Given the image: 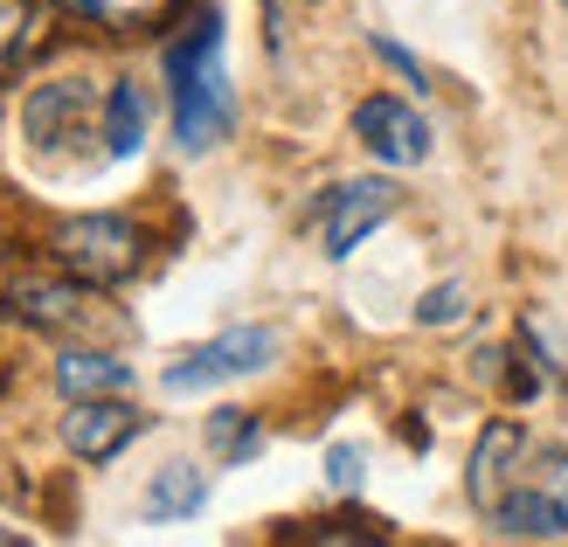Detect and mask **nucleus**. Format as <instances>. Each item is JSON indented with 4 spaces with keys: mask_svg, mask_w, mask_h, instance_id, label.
Wrapping results in <instances>:
<instances>
[{
    "mask_svg": "<svg viewBox=\"0 0 568 547\" xmlns=\"http://www.w3.org/2000/svg\"><path fill=\"white\" fill-rule=\"evenodd\" d=\"M166 98H174L181 153H215L236 132V83L222 63V8H202L187 36L166 49Z\"/></svg>",
    "mask_w": 568,
    "mask_h": 547,
    "instance_id": "nucleus-1",
    "label": "nucleus"
},
{
    "mask_svg": "<svg viewBox=\"0 0 568 547\" xmlns=\"http://www.w3.org/2000/svg\"><path fill=\"white\" fill-rule=\"evenodd\" d=\"M91 139H104V91L91 77H42V83H28V98H21V146L36 153L42 166H63L77 160Z\"/></svg>",
    "mask_w": 568,
    "mask_h": 547,
    "instance_id": "nucleus-2",
    "label": "nucleus"
},
{
    "mask_svg": "<svg viewBox=\"0 0 568 547\" xmlns=\"http://www.w3.org/2000/svg\"><path fill=\"white\" fill-rule=\"evenodd\" d=\"M49 264H63L70 277L98 284V292H119L146 271V229L119 209H98V215H70L49 229Z\"/></svg>",
    "mask_w": 568,
    "mask_h": 547,
    "instance_id": "nucleus-3",
    "label": "nucleus"
},
{
    "mask_svg": "<svg viewBox=\"0 0 568 547\" xmlns=\"http://www.w3.org/2000/svg\"><path fill=\"white\" fill-rule=\"evenodd\" d=\"M0 312L28 333H91L98 326V284L70 277L63 264L55 271H21L0 284Z\"/></svg>",
    "mask_w": 568,
    "mask_h": 547,
    "instance_id": "nucleus-4",
    "label": "nucleus"
},
{
    "mask_svg": "<svg viewBox=\"0 0 568 547\" xmlns=\"http://www.w3.org/2000/svg\"><path fill=\"white\" fill-rule=\"evenodd\" d=\"M277 326H230V333H215L202 340V347H187L181 361H166L160 374V388L166 395H202V388H222V382H243V374H264L277 361Z\"/></svg>",
    "mask_w": 568,
    "mask_h": 547,
    "instance_id": "nucleus-5",
    "label": "nucleus"
},
{
    "mask_svg": "<svg viewBox=\"0 0 568 547\" xmlns=\"http://www.w3.org/2000/svg\"><path fill=\"white\" fill-rule=\"evenodd\" d=\"M395 209H403V188L382 181V174L326 188V194H320V243H326V256H333V264H347V256H354L367 236H375V229H382Z\"/></svg>",
    "mask_w": 568,
    "mask_h": 547,
    "instance_id": "nucleus-6",
    "label": "nucleus"
},
{
    "mask_svg": "<svg viewBox=\"0 0 568 547\" xmlns=\"http://www.w3.org/2000/svg\"><path fill=\"white\" fill-rule=\"evenodd\" d=\"M153 429L146 409H132L125 395H83L70 402V416H63V450L77 457V465H111L125 444H139Z\"/></svg>",
    "mask_w": 568,
    "mask_h": 547,
    "instance_id": "nucleus-7",
    "label": "nucleus"
},
{
    "mask_svg": "<svg viewBox=\"0 0 568 547\" xmlns=\"http://www.w3.org/2000/svg\"><path fill=\"white\" fill-rule=\"evenodd\" d=\"M354 139L382 166H423L430 160V119H423L409 98H388V91L354 104Z\"/></svg>",
    "mask_w": 568,
    "mask_h": 547,
    "instance_id": "nucleus-8",
    "label": "nucleus"
},
{
    "mask_svg": "<svg viewBox=\"0 0 568 547\" xmlns=\"http://www.w3.org/2000/svg\"><path fill=\"white\" fill-rule=\"evenodd\" d=\"M520 457H527V423L520 416H493L486 429H478L471 457H465V499L478 513H493L520 485Z\"/></svg>",
    "mask_w": 568,
    "mask_h": 547,
    "instance_id": "nucleus-9",
    "label": "nucleus"
},
{
    "mask_svg": "<svg viewBox=\"0 0 568 547\" xmlns=\"http://www.w3.org/2000/svg\"><path fill=\"white\" fill-rule=\"evenodd\" d=\"M49 8L98 28V36H153L181 14V0H49Z\"/></svg>",
    "mask_w": 568,
    "mask_h": 547,
    "instance_id": "nucleus-10",
    "label": "nucleus"
},
{
    "mask_svg": "<svg viewBox=\"0 0 568 547\" xmlns=\"http://www.w3.org/2000/svg\"><path fill=\"white\" fill-rule=\"evenodd\" d=\"M153 132V91L139 77H111L104 83V160H132Z\"/></svg>",
    "mask_w": 568,
    "mask_h": 547,
    "instance_id": "nucleus-11",
    "label": "nucleus"
},
{
    "mask_svg": "<svg viewBox=\"0 0 568 547\" xmlns=\"http://www.w3.org/2000/svg\"><path fill=\"white\" fill-rule=\"evenodd\" d=\"M55 388H63V402L125 395L132 388V361H119L111 347H63V354H55Z\"/></svg>",
    "mask_w": 568,
    "mask_h": 547,
    "instance_id": "nucleus-12",
    "label": "nucleus"
},
{
    "mask_svg": "<svg viewBox=\"0 0 568 547\" xmlns=\"http://www.w3.org/2000/svg\"><path fill=\"white\" fill-rule=\"evenodd\" d=\"M493 527H499L506 540H561V534H568L561 493H541V485H514V493L493 506Z\"/></svg>",
    "mask_w": 568,
    "mask_h": 547,
    "instance_id": "nucleus-13",
    "label": "nucleus"
},
{
    "mask_svg": "<svg viewBox=\"0 0 568 547\" xmlns=\"http://www.w3.org/2000/svg\"><path fill=\"white\" fill-rule=\"evenodd\" d=\"M209 506V472L202 465H187V457H174V465H160L153 485H146V499H139V513L146 520H194V513Z\"/></svg>",
    "mask_w": 568,
    "mask_h": 547,
    "instance_id": "nucleus-14",
    "label": "nucleus"
},
{
    "mask_svg": "<svg viewBox=\"0 0 568 547\" xmlns=\"http://www.w3.org/2000/svg\"><path fill=\"white\" fill-rule=\"evenodd\" d=\"M202 437H209V457L215 465H250V457L264 450V416L257 409H209L202 416Z\"/></svg>",
    "mask_w": 568,
    "mask_h": 547,
    "instance_id": "nucleus-15",
    "label": "nucleus"
},
{
    "mask_svg": "<svg viewBox=\"0 0 568 547\" xmlns=\"http://www.w3.org/2000/svg\"><path fill=\"white\" fill-rule=\"evenodd\" d=\"M42 42V0H0V83H8Z\"/></svg>",
    "mask_w": 568,
    "mask_h": 547,
    "instance_id": "nucleus-16",
    "label": "nucleus"
},
{
    "mask_svg": "<svg viewBox=\"0 0 568 547\" xmlns=\"http://www.w3.org/2000/svg\"><path fill=\"white\" fill-rule=\"evenodd\" d=\"M292 540H312V547H382L388 540V520H354V513H339V520H305V527H292Z\"/></svg>",
    "mask_w": 568,
    "mask_h": 547,
    "instance_id": "nucleus-17",
    "label": "nucleus"
},
{
    "mask_svg": "<svg viewBox=\"0 0 568 547\" xmlns=\"http://www.w3.org/2000/svg\"><path fill=\"white\" fill-rule=\"evenodd\" d=\"M465 305H471V292H465L458 277H444V284H430V292L416 298V326H458Z\"/></svg>",
    "mask_w": 568,
    "mask_h": 547,
    "instance_id": "nucleus-18",
    "label": "nucleus"
},
{
    "mask_svg": "<svg viewBox=\"0 0 568 547\" xmlns=\"http://www.w3.org/2000/svg\"><path fill=\"white\" fill-rule=\"evenodd\" d=\"M326 485H333L339 499H354L361 485H367V450L361 444H333L326 450Z\"/></svg>",
    "mask_w": 568,
    "mask_h": 547,
    "instance_id": "nucleus-19",
    "label": "nucleus"
},
{
    "mask_svg": "<svg viewBox=\"0 0 568 547\" xmlns=\"http://www.w3.org/2000/svg\"><path fill=\"white\" fill-rule=\"evenodd\" d=\"M367 49H375V55H382V63H388L395 77H403V83H409V91H430V70H423V63H416V55H409L403 42H395V36H367Z\"/></svg>",
    "mask_w": 568,
    "mask_h": 547,
    "instance_id": "nucleus-20",
    "label": "nucleus"
},
{
    "mask_svg": "<svg viewBox=\"0 0 568 547\" xmlns=\"http://www.w3.org/2000/svg\"><path fill=\"white\" fill-rule=\"evenodd\" d=\"M14 540H21V534H14V527H0V547H14Z\"/></svg>",
    "mask_w": 568,
    "mask_h": 547,
    "instance_id": "nucleus-21",
    "label": "nucleus"
},
{
    "mask_svg": "<svg viewBox=\"0 0 568 547\" xmlns=\"http://www.w3.org/2000/svg\"><path fill=\"white\" fill-rule=\"evenodd\" d=\"M0 284H8V243H0Z\"/></svg>",
    "mask_w": 568,
    "mask_h": 547,
    "instance_id": "nucleus-22",
    "label": "nucleus"
},
{
    "mask_svg": "<svg viewBox=\"0 0 568 547\" xmlns=\"http://www.w3.org/2000/svg\"><path fill=\"white\" fill-rule=\"evenodd\" d=\"M561 513H568V485H561Z\"/></svg>",
    "mask_w": 568,
    "mask_h": 547,
    "instance_id": "nucleus-23",
    "label": "nucleus"
},
{
    "mask_svg": "<svg viewBox=\"0 0 568 547\" xmlns=\"http://www.w3.org/2000/svg\"><path fill=\"white\" fill-rule=\"evenodd\" d=\"M561 8H568V0H561Z\"/></svg>",
    "mask_w": 568,
    "mask_h": 547,
    "instance_id": "nucleus-24",
    "label": "nucleus"
}]
</instances>
